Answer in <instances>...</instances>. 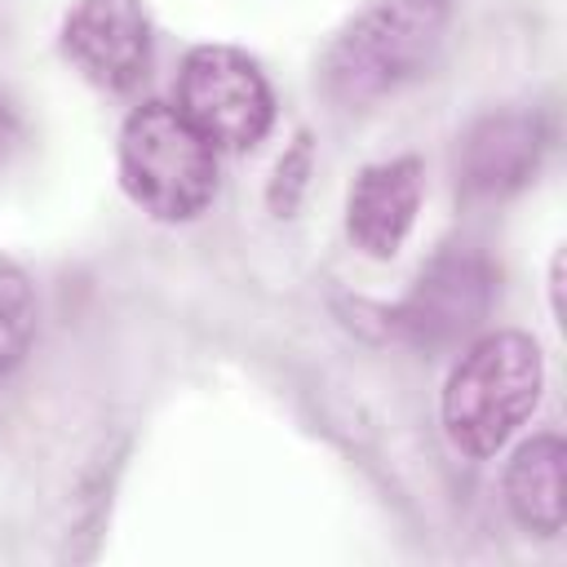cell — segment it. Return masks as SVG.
<instances>
[{
  "mask_svg": "<svg viewBox=\"0 0 567 567\" xmlns=\"http://www.w3.org/2000/svg\"><path fill=\"white\" fill-rule=\"evenodd\" d=\"M18 142H22V128H18V120H13V111L0 102V164L18 151Z\"/></svg>",
  "mask_w": 567,
  "mask_h": 567,
  "instance_id": "cell-11",
  "label": "cell"
},
{
  "mask_svg": "<svg viewBox=\"0 0 567 567\" xmlns=\"http://www.w3.org/2000/svg\"><path fill=\"white\" fill-rule=\"evenodd\" d=\"M563 439L554 430L532 434L505 465V505L518 527L536 536L563 532Z\"/></svg>",
  "mask_w": 567,
  "mask_h": 567,
  "instance_id": "cell-9",
  "label": "cell"
},
{
  "mask_svg": "<svg viewBox=\"0 0 567 567\" xmlns=\"http://www.w3.org/2000/svg\"><path fill=\"white\" fill-rule=\"evenodd\" d=\"M492 297H496L492 261L470 244H447L421 266L403 301L390 310V323L412 346L425 350L456 346L487 319Z\"/></svg>",
  "mask_w": 567,
  "mask_h": 567,
  "instance_id": "cell-5",
  "label": "cell"
},
{
  "mask_svg": "<svg viewBox=\"0 0 567 567\" xmlns=\"http://www.w3.org/2000/svg\"><path fill=\"white\" fill-rule=\"evenodd\" d=\"M58 44L89 84L128 93L151 66V13L142 0H75Z\"/></svg>",
  "mask_w": 567,
  "mask_h": 567,
  "instance_id": "cell-6",
  "label": "cell"
},
{
  "mask_svg": "<svg viewBox=\"0 0 567 567\" xmlns=\"http://www.w3.org/2000/svg\"><path fill=\"white\" fill-rule=\"evenodd\" d=\"M213 151H248L275 124V93L266 71L235 44H199L177 71L173 102Z\"/></svg>",
  "mask_w": 567,
  "mask_h": 567,
  "instance_id": "cell-4",
  "label": "cell"
},
{
  "mask_svg": "<svg viewBox=\"0 0 567 567\" xmlns=\"http://www.w3.org/2000/svg\"><path fill=\"white\" fill-rule=\"evenodd\" d=\"M452 27V0H368L323 49L319 80L341 106H368L430 71Z\"/></svg>",
  "mask_w": 567,
  "mask_h": 567,
  "instance_id": "cell-1",
  "label": "cell"
},
{
  "mask_svg": "<svg viewBox=\"0 0 567 567\" xmlns=\"http://www.w3.org/2000/svg\"><path fill=\"white\" fill-rule=\"evenodd\" d=\"M545 385L540 346L527 332L501 328L465 346L443 385V425L465 456H492L532 416Z\"/></svg>",
  "mask_w": 567,
  "mask_h": 567,
  "instance_id": "cell-2",
  "label": "cell"
},
{
  "mask_svg": "<svg viewBox=\"0 0 567 567\" xmlns=\"http://www.w3.org/2000/svg\"><path fill=\"white\" fill-rule=\"evenodd\" d=\"M549 128L536 111H487L456 146V182L478 199H501L527 186L545 159Z\"/></svg>",
  "mask_w": 567,
  "mask_h": 567,
  "instance_id": "cell-7",
  "label": "cell"
},
{
  "mask_svg": "<svg viewBox=\"0 0 567 567\" xmlns=\"http://www.w3.org/2000/svg\"><path fill=\"white\" fill-rule=\"evenodd\" d=\"M35 337V284L31 275L0 257V381L22 363Z\"/></svg>",
  "mask_w": 567,
  "mask_h": 567,
  "instance_id": "cell-10",
  "label": "cell"
},
{
  "mask_svg": "<svg viewBox=\"0 0 567 567\" xmlns=\"http://www.w3.org/2000/svg\"><path fill=\"white\" fill-rule=\"evenodd\" d=\"M421 208V164L412 155L368 164L346 195V230L354 248L385 261L412 235Z\"/></svg>",
  "mask_w": 567,
  "mask_h": 567,
  "instance_id": "cell-8",
  "label": "cell"
},
{
  "mask_svg": "<svg viewBox=\"0 0 567 567\" xmlns=\"http://www.w3.org/2000/svg\"><path fill=\"white\" fill-rule=\"evenodd\" d=\"M115 164L124 195L155 221H190L213 204L217 151L173 102H142L124 115Z\"/></svg>",
  "mask_w": 567,
  "mask_h": 567,
  "instance_id": "cell-3",
  "label": "cell"
}]
</instances>
